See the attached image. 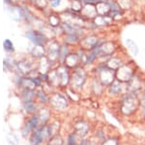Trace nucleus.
I'll return each instance as SVG.
<instances>
[{"instance_id":"1","label":"nucleus","mask_w":145,"mask_h":145,"mask_svg":"<svg viewBox=\"0 0 145 145\" xmlns=\"http://www.w3.org/2000/svg\"><path fill=\"white\" fill-rule=\"evenodd\" d=\"M140 102L135 93H127L121 100V112L126 116H130L137 111Z\"/></svg>"},{"instance_id":"2","label":"nucleus","mask_w":145,"mask_h":145,"mask_svg":"<svg viewBox=\"0 0 145 145\" xmlns=\"http://www.w3.org/2000/svg\"><path fill=\"white\" fill-rule=\"evenodd\" d=\"M111 68H104L100 70V81L103 86H110L114 82V73Z\"/></svg>"},{"instance_id":"3","label":"nucleus","mask_w":145,"mask_h":145,"mask_svg":"<svg viewBox=\"0 0 145 145\" xmlns=\"http://www.w3.org/2000/svg\"><path fill=\"white\" fill-rule=\"evenodd\" d=\"M41 122H40V118H39V115H34L32 116L29 120L27 121V123L25 124V127H24V130H23V134H28L32 130H35L36 128H38L39 127H41Z\"/></svg>"},{"instance_id":"4","label":"nucleus","mask_w":145,"mask_h":145,"mask_svg":"<svg viewBox=\"0 0 145 145\" xmlns=\"http://www.w3.org/2000/svg\"><path fill=\"white\" fill-rule=\"evenodd\" d=\"M90 130L89 124L85 121H79L74 125V134L79 137H84L88 134Z\"/></svg>"},{"instance_id":"5","label":"nucleus","mask_w":145,"mask_h":145,"mask_svg":"<svg viewBox=\"0 0 145 145\" xmlns=\"http://www.w3.org/2000/svg\"><path fill=\"white\" fill-rule=\"evenodd\" d=\"M85 73H84L83 71H81V70H78V71H76V73H74V75L72 76V85H74V88H81L82 87V85L84 84V82H85Z\"/></svg>"},{"instance_id":"6","label":"nucleus","mask_w":145,"mask_h":145,"mask_svg":"<svg viewBox=\"0 0 145 145\" xmlns=\"http://www.w3.org/2000/svg\"><path fill=\"white\" fill-rule=\"evenodd\" d=\"M52 104L56 109L63 110V109H65V107H67V100L62 95H57L52 99Z\"/></svg>"},{"instance_id":"7","label":"nucleus","mask_w":145,"mask_h":145,"mask_svg":"<svg viewBox=\"0 0 145 145\" xmlns=\"http://www.w3.org/2000/svg\"><path fill=\"white\" fill-rule=\"evenodd\" d=\"M122 92V85L121 82L119 81H114L113 83L109 86V93L112 95H118Z\"/></svg>"},{"instance_id":"8","label":"nucleus","mask_w":145,"mask_h":145,"mask_svg":"<svg viewBox=\"0 0 145 145\" xmlns=\"http://www.w3.org/2000/svg\"><path fill=\"white\" fill-rule=\"evenodd\" d=\"M27 36L30 38V40L32 42H34L35 44H37V45H41V44H43V42H44V37L42 36L41 34L36 33V32L27 34Z\"/></svg>"},{"instance_id":"9","label":"nucleus","mask_w":145,"mask_h":145,"mask_svg":"<svg viewBox=\"0 0 145 145\" xmlns=\"http://www.w3.org/2000/svg\"><path fill=\"white\" fill-rule=\"evenodd\" d=\"M48 145H63V140L58 135H53L48 142Z\"/></svg>"},{"instance_id":"10","label":"nucleus","mask_w":145,"mask_h":145,"mask_svg":"<svg viewBox=\"0 0 145 145\" xmlns=\"http://www.w3.org/2000/svg\"><path fill=\"white\" fill-rule=\"evenodd\" d=\"M101 145H120V143H119V140L117 138H115V137H110V138L105 139Z\"/></svg>"},{"instance_id":"11","label":"nucleus","mask_w":145,"mask_h":145,"mask_svg":"<svg viewBox=\"0 0 145 145\" xmlns=\"http://www.w3.org/2000/svg\"><path fill=\"white\" fill-rule=\"evenodd\" d=\"M127 44H128V47L130 48V50L132 51L135 55H137V54L138 53V48H137V44H135L134 41H133V40H128Z\"/></svg>"},{"instance_id":"12","label":"nucleus","mask_w":145,"mask_h":145,"mask_svg":"<svg viewBox=\"0 0 145 145\" xmlns=\"http://www.w3.org/2000/svg\"><path fill=\"white\" fill-rule=\"evenodd\" d=\"M76 136L78 135L74 134V132L69 134L67 139V145H76Z\"/></svg>"},{"instance_id":"13","label":"nucleus","mask_w":145,"mask_h":145,"mask_svg":"<svg viewBox=\"0 0 145 145\" xmlns=\"http://www.w3.org/2000/svg\"><path fill=\"white\" fill-rule=\"evenodd\" d=\"M4 48H5V50L11 52V51L14 50L13 43H12L10 40H5V42H4Z\"/></svg>"},{"instance_id":"14","label":"nucleus","mask_w":145,"mask_h":145,"mask_svg":"<svg viewBox=\"0 0 145 145\" xmlns=\"http://www.w3.org/2000/svg\"><path fill=\"white\" fill-rule=\"evenodd\" d=\"M59 3H60V0H51V4H52L53 6L59 5Z\"/></svg>"},{"instance_id":"15","label":"nucleus","mask_w":145,"mask_h":145,"mask_svg":"<svg viewBox=\"0 0 145 145\" xmlns=\"http://www.w3.org/2000/svg\"><path fill=\"white\" fill-rule=\"evenodd\" d=\"M78 145H88V140L87 139H82L80 142H79Z\"/></svg>"},{"instance_id":"16","label":"nucleus","mask_w":145,"mask_h":145,"mask_svg":"<svg viewBox=\"0 0 145 145\" xmlns=\"http://www.w3.org/2000/svg\"><path fill=\"white\" fill-rule=\"evenodd\" d=\"M142 114H143V117L145 118V104H143V107H142Z\"/></svg>"}]
</instances>
